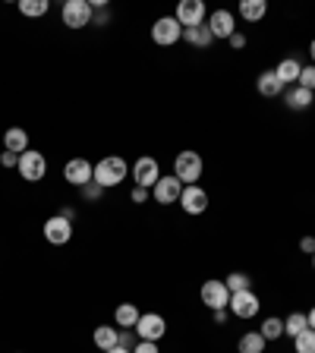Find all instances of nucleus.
<instances>
[{
	"instance_id": "nucleus-15",
	"label": "nucleus",
	"mask_w": 315,
	"mask_h": 353,
	"mask_svg": "<svg viewBox=\"0 0 315 353\" xmlns=\"http://www.w3.org/2000/svg\"><path fill=\"white\" fill-rule=\"evenodd\" d=\"M208 29H212L214 38H230L236 32L234 13H230V10H214V13L208 16Z\"/></svg>"
},
{
	"instance_id": "nucleus-27",
	"label": "nucleus",
	"mask_w": 315,
	"mask_h": 353,
	"mask_svg": "<svg viewBox=\"0 0 315 353\" xmlns=\"http://www.w3.org/2000/svg\"><path fill=\"white\" fill-rule=\"evenodd\" d=\"M48 10H51V3H48V0H19V13L22 16H32V19L44 16Z\"/></svg>"
},
{
	"instance_id": "nucleus-11",
	"label": "nucleus",
	"mask_w": 315,
	"mask_h": 353,
	"mask_svg": "<svg viewBox=\"0 0 315 353\" xmlns=\"http://www.w3.org/2000/svg\"><path fill=\"white\" fill-rule=\"evenodd\" d=\"M202 303H205L212 312H218V309H227L230 303V290L224 281H205L202 284Z\"/></svg>"
},
{
	"instance_id": "nucleus-18",
	"label": "nucleus",
	"mask_w": 315,
	"mask_h": 353,
	"mask_svg": "<svg viewBox=\"0 0 315 353\" xmlns=\"http://www.w3.org/2000/svg\"><path fill=\"white\" fill-rule=\"evenodd\" d=\"M256 88H258V95H265V98H278L281 92H284V85H281V79H278V76H274V70H265V73H258Z\"/></svg>"
},
{
	"instance_id": "nucleus-28",
	"label": "nucleus",
	"mask_w": 315,
	"mask_h": 353,
	"mask_svg": "<svg viewBox=\"0 0 315 353\" xmlns=\"http://www.w3.org/2000/svg\"><path fill=\"white\" fill-rule=\"evenodd\" d=\"M227 290L230 294H243V290H252V278L250 274H243V272H234V274H227Z\"/></svg>"
},
{
	"instance_id": "nucleus-24",
	"label": "nucleus",
	"mask_w": 315,
	"mask_h": 353,
	"mask_svg": "<svg viewBox=\"0 0 315 353\" xmlns=\"http://www.w3.org/2000/svg\"><path fill=\"white\" fill-rule=\"evenodd\" d=\"M265 344H268V341H265L258 331H246L240 338V344H236V350L240 353H265Z\"/></svg>"
},
{
	"instance_id": "nucleus-6",
	"label": "nucleus",
	"mask_w": 315,
	"mask_h": 353,
	"mask_svg": "<svg viewBox=\"0 0 315 353\" xmlns=\"http://www.w3.org/2000/svg\"><path fill=\"white\" fill-rule=\"evenodd\" d=\"M132 180H136V186H142V190H152V186L161 180V164L154 161V158H148V154H142L139 161L132 164Z\"/></svg>"
},
{
	"instance_id": "nucleus-39",
	"label": "nucleus",
	"mask_w": 315,
	"mask_h": 353,
	"mask_svg": "<svg viewBox=\"0 0 315 353\" xmlns=\"http://www.w3.org/2000/svg\"><path fill=\"white\" fill-rule=\"evenodd\" d=\"M309 328H312V331H315V306H312V309H309Z\"/></svg>"
},
{
	"instance_id": "nucleus-34",
	"label": "nucleus",
	"mask_w": 315,
	"mask_h": 353,
	"mask_svg": "<svg viewBox=\"0 0 315 353\" xmlns=\"http://www.w3.org/2000/svg\"><path fill=\"white\" fill-rule=\"evenodd\" d=\"M148 199V190H142V186H132V192H130V202H136V205H142Z\"/></svg>"
},
{
	"instance_id": "nucleus-8",
	"label": "nucleus",
	"mask_w": 315,
	"mask_h": 353,
	"mask_svg": "<svg viewBox=\"0 0 315 353\" xmlns=\"http://www.w3.org/2000/svg\"><path fill=\"white\" fill-rule=\"evenodd\" d=\"M73 236V221L63 218V214H54V218L44 221V240L54 243V246H63Z\"/></svg>"
},
{
	"instance_id": "nucleus-12",
	"label": "nucleus",
	"mask_w": 315,
	"mask_h": 353,
	"mask_svg": "<svg viewBox=\"0 0 315 353\" xmlns=\"http://www.w3.org/2000/svg\"><path fill=\"white\" fill-rule=\"evenodd\" d=\"M180 192H183V183H180L176 176H161V180L152 186V196L158 205H174V202H180Z\"/></svg>"
},
{
	"instance_id": "nucleus-30",
	"label": "nucleus",
	"mask_w": 315,
	"mask_h": 353,
	"mask_svg": "<svg viewBox=\"0 0 315 353\" xmlns=\"http://www.w3.org/2000/svg\"><path fill=\"white\" fill-rule=\"evenodd\" d=\"M296 85L306 88V92H315V66H303V70H300V79H296Z\"/></svg>"
},
{
	"instance_id": "nucleus-5",
	"label": "nucleus",
	"mask_w": 315,
	"mask_h": 353,
	"mask_svg": "<svg viewBox=\"0 0 315 353\" xmlns=\"http://www.w3.org/2000/svg\"><path fill=\"white\" fill-rule=\"evenodd\" d=\"M183 38V26L174 19V16H161V19L152 26V41L161 44V48H170Z\"/></svg>"
},
{
	"instance_id": "nucleus-1",
	"label": "nucleus",
	"mask_w": 315,
	"mask_h": 353,
	"mask_svg": "<svg viewBox=\"0 0 315 353\" xmlns=\"http://www.w3.org/2000/svg\"><path fill=\"white\" fill-rule=\"evenodd\" d=\"M130 176V168H126L123 158H101L95 164V183L101 190H110V186H120Z\"/></svg>"
},
{
	"instance_id": "nucleus-26",
	"label": "nucleus",
	"mask_w": 315,
	"mask_h": 353,
	"mask_svg": "<svg viewBox=\"0 0 315 353\" xmlns=\"http://www.w3.org/2000/svg\"><path fill=\"white\" fill-rule=\"evenodd\" d=\"M258 334H262L265 341H278V338H284V319H265L262 322V328H258Z\"/></svg>"
},
{
	"instance_id": "nucleus-4",
	"label": "nucleus",
	"mask_w": 315,
	"mask_h": 353,
	"mask_svg": "<svg viewBox=\"0 0 315 353\" xmlns=\"http://www.w3.org/2000/svg\"><path fill=\"white\" fill-rule=\"evenodd\" d=\"M19 176L22 180H29V183H38V180H44V174H48V161H44L41 152H22L19 154Z\"/></svg>"
},
{
	"instance_id": "nucleus-23",
	"label": "nucleus",
	"mask_w": 315,
	"mask_h": 353,
	"mask_svg": "<svg viewBox=\"0 0 315 353\" xmlns=\"http://www.w3.org/2000/svg\"><path fill=\"white\" fill-rule=\"evenodd\" d=\"M265 13H268V3H265V0H243L240 3V16L246 22H262Z\"/></svg>"
},
{
	"instance_id": "nucleus-21",
	"label": "nucleus",
	"mask_w": 315,
	"mask_h": 353,
	"mask_svg": "<svg viewBox=\"0 0 315 353\" xmlns=\"http://www.w3.org/2000/svg\"><path fill=\"white\" fill-rule=\"evenodd\" d=\"M92 341H95L98 350L108 353V350H114V347H120V331L117 328H108V325H98L95 338H92Z\"/></svg>"
},
{
	"instance_id": "nucleus-10",
	"label": "nucleus",
	"mask_w": 315,
	"mask_h": 353,
	"mask_svg": "<svg viewBox=\"0 0 315 353\" xmlns=\"http://www.w3.org/2000/svg\"><path fill=\"white\" fill-rule=\"evenodd\" d=\"M174 19L183 26V29H192V26H202L205 22V3L202 0H180Z\"/></svg>"
},
{
	"instance_id": "nucleus-33",
	"label": "nucleus",
	"mask_w": 315,
	"mask_h": 353,
	"mask_svg": "<svg viewBox=\"0 0 315 353\" xmlns=\"http://www.w3.org/2000/svg\"><path fill=\"white\" fill-rule=\"evenodd\" d=\"M132 353H158V344L154 341H139V344L132 347Z\"/></svg>"
},
{
	"instance_id": "nucleus-20",
	"label": "nucleus",
	"mask_w": 315,
	"mask_h": 353,
	"mask_svg": "<svg viewBox=\"0 0 315 353\" xmlns=\"http://www.w3.org/2000/svg\"><path fill=\"white\" fill-rule=\"evenodd\" d=\"M284 104L290 110H306V108H312V92H306V88H300V85L287 88V92H284Z\"/></svg>"
},
{
	"instance_id": "nucleus-29",
	"label": "nucleus",
	"mask_w": 315,
	"mask_h": 353,
	"mask_svg": "<svg viewBox=\"0 0 315 353\" xmlns=\"http://www.w3.org/2000/svg\"><path fill=\"white\" fill-rule=\"evenodd\" d=\"M294 350L296 353H315V331L312 328H306V331H300L294 338Z\"/></svg>"
},
{
	"instance_id": "nucleus-13",
	"label": "nucleus",
	"mask_w": 315,
	"mask_h": 353,
	"mask_svg": "<svg viewBox=\"0 0 315 353\" xmlns=\"http://www.w3.org/2000/svg\"><path fill=\"white\" fill-rule=\"evenodd\" d=\"M258 296L252 294V290H243V294H230V303H227V309L234 312L236 319H252V316H258Z\"/></svg>"
},
{
	"instance_id": "nucleus-16",
	"label": "nucleus",
	"mask_w": 315,
	"mask_h": 353,
	"mask_svg": "<svg viewBox=\"0 0 315 353\" xmlns=\"http://www.w3.org/2000/svg\"><path fill=\"white\" fill-rule=\"evenodd\" d=\"M3 152H29V132L22 130V126H13V130L3 132Z\"/></svg>"
},
{
	"instance_id": "nucleus-31",
	"label": "nucleus",
	"mask_w": 315,
	"mask_h": 353,
	"mask_svg": "<svg viewBox=\"0 0 315 353\" xmlns=\"http://www.w3.org/2000/svg\"><path fill=\"white\" fill-rule=\"evenodd\" d=\"M79 192H82V199H85V202H98V199H101V192H104V190H101V186L95 183V180H92V183H85V186H82Z\"/></svg>"
},
{
	"instance_id": "nucleus-7",
	"label": "nucleus",
	"mask_w": 315,
	"mask_h": 353,
	"mask_svg": "<svg viewBox=\"0 0 315 353\" xmlns=\"http://www.w3.org/2000/svg\"><path fill=\"white\" fill-rule=\"evenodd\" d=\"M132 331L139 334V341H154V344H158V341L164 338V331H167V322H164L158 312H142Z\"/></svg>"
},
{
	"instance_id": "nucleus-19",
	"label": "nucleus",
	"mask_w": 315,
	"mask_h": 353,
	"mask_svg": "<svg viewBox=\"0 0 315 353\" xmlns=\"http://www.w3.org/2000/svg\"><path fill=\"white\" fill-rule=\"evenodd\" d=\"M183 41H186V44H192V48H212L214 35H212V29H208L205 22H202V26L183 29Z\"/></svg>"
},
{
	"instance_id": "nucleus-40",
	"label": "nucleus",
	"mask_w": 315,
	"mask_h": 353,
	"mask_svg": "<svg viewBox=\"0 0 315 353\" xmlns=\"http://www.w3.org/2000/svg\"><path fill=\"white\" fill-rule=\"evenodd\" d=\"M309 57H312V66H315V38H312V44H309Z\"/></svg>"
},
{
	"instance_id": "nucleus-35",
	"label": "nucleus",
	"mask_w": 315,
	"mask_h": 353,
	"mask_svg": "<svg viewBox=\"0 0 315 353\" xmlns=\"http://www.w3.org/2000/svg\"><path fill=\"white\" fill-rule=\"evenodd\" d=\"M300 250L306 252V256H315V236H303V240H300Z\"/></svg>"
},
{
	"instance_id": "nucleus-14",
	"label": "nucleus",
	"mask_w": 315,
	"mask_h": 353,
	"mask_svg": "<svg viewBox=\"0 0 315 353\" xmlns=\"http://www.w3.org/2000/svg\"><path fill=\"white\" fill-rule=\"evenodd\" d=\"M180 205H183V212L186 214H192V218H196V214H202L208 208V192L202 190V186H183V192H180Z\"/></svg>"
},
{
	"instance_id": "nucleus-37",
	"label": "nucleus",
	"mask_w": 315,
	"mask_h": 353,
	"mask_svg": "<svg viewBox=\"0 0 315 353\" xmlns=\"http://www.w3.org/2000/svg\"><path fill=\"white\" fill-rule=\"evenodd\" d=\"M92 22H95V26H108V22H110V13H104V7H101V10H95Z\"/></svg>"
},
{
	"instance_id": "nucleus-32",
	"label": "nucleus",
	"mask_w": 315,
	"mask_h": 353,
	"mask_svg": "<svg viewBox=\"0 0 315 353\" xmlns=\"http://www.w3.org/2000/svg\"><path fill=\"white\" fill-rule=\"evenodd\" d=\"M0 164H3V168H19V154L16 152H0Z\"/></svg>"
},
{
	"instance_id": "nucleus-25",
	"label": "nucleus",
	"mask_w": 315,
	"mask_h": 353,
	"mask_svg": "<svg viewBox=\"0 0 315 353\" xmlns=\"http://www.w3.org/2000/svg\"><path fill=\"white\" fill-rule=\"evenodd\" d=\"M309 328V316L306 312H290V316L284 319V334H290V338H296L300 331Z\"/></svg>"
},
{
	"instance_id": "nucleus-17",
	"label": "nucleus",
	"mask_w": 315,
	"mask_h": 353,
	"mask_svg": "<svg viewBox=\"0 0 315 353\" xmlns=\"http://www.w3.org/2000/svg\"><path fill=\"white\" fill-rule=\"evenodd\" d=\"M300 70H303V63L300 60H294V57H284L278 66H274V76L281 79V85H290L294 82L296 85V79H300Z\"/></svg>"
},
{
	"instance_id": "nucleus-2",
	"label": "nucleus",
	"mask_w": 315,
	"mask_h": 353,
	"mask_svg": "<svg viewBox=\"0 0 315 353\" xmlns=\"http://www.w3.org/2000/svg\"><path fill=\"white\" fill-rule=\"evenodd\" d=\"M202 154L199 152H180L174 158V176L180 180V183H186V186H192L202 176Z\"/></svg>"
},
{
	"instance_id": "nucleus-3",
	"label": "nucleus",
	"mask_w": 315,
	"mask_h": 353,
	"mask_svg": "<svg viewBox=\"0 0 315 353\" xmlns=\"http://www.w3.org/2000/svg\"><path fill=\"white\" fill-rule=\"evenodd\" d=\"M60 16H63L66 29H85V26H92L95 10H92V3H88V0H66L63 10H60Z\"/></svg>"
},
{
	"instance_id": "nucleus-38",
	"label": "nucleus",
	"mask_w": 315,
	"mask_h": 353,
	"mask_svg": "<svg viewBox=\"0 0 315 353\" xmlns=\"http://www.w3.org/2000/svg\"><path fill=\"white\" fill-rule=\"evenodd\" d=\"M214 322H218V325L227 322V309H218V312H214Z\"/></svg>"
},
{
	"instance_id": "nucleus-42",
	"label": "nucleus",
	"mask_w": 315,
	"mask_h": 353,
	"mask_svg": "<svg viewBox=\"0 0 315 353\" xmlns=\"http://www.w3.org/2000/svg\"><path fill=\"white\" fill-rule=\"evenodd\" d=\"M312 268H315V256H312Z\"/></svg>"
},
{
	"instance_id": "nucleus-36",
	"label": "nucleus",
	"mask_w": 315,
	"mask_h": 353,
	"mask_svg": "<svg viewBox=\"0 0 315 353\" xmlns=\"http://www.w3.org/2000/svg\"><path fill=\"white\" fill-rule=\"evenodd\" d=\"M227 41H230V48H236V51H240V48H246V35H243V32H234Z\"/></svg>"
},
{
	"instance_id": "nucleus-9",
	"label": "nucleus",
	"mask_w": 315,
	"mask_h": 353,
	"mask_svg": "<svg viewBox=\"0 0 315 353\" xmlns=\"http://www.w3.org/2000/svg\"><path fill=\"white\" fill-rule=\"evenodd\" d=\"M63 176H66V183H73V186H85L95 180V164L85 161V158H73V161H66L63 168Z\"/></svg>"
},
{
	"instance_id": "nucleus-41",
	"label": "nucleus",
	"mask_w": 315,
	"mask_h": 353,
	"mask_svg": "<svg viewBox=\"0 0 315 353\" xmlns=\"http://www.w3.org/2000/svg\"><path fill=\"white\" fill-rule=\"evenodd\" d=\"M108 353H132V350H126V347H114V350H108Z\"/></svg>"
},
{
	"instance_id": "nucleus-22",
	"label": "nucleus",
	"mask_w": 315,
	"mask_h": 353,
	"mask_svg": "<svg viewBox=\"0 0 315 353\" xmlns=\"http://www.w3.org/2000/svg\"><path fill=\"white\" fill-rule=\"evenodd\" d=\"M139 309H136V303H120L117 312H114V322L120 325V328H136V322H139Z\"/></svg>"
}]
</instances>
